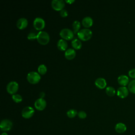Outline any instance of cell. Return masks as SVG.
Returning <instances> with one entry per match:
<instances>
[{
  "mask_svg": "<svg viewBox=\"0 0 135 135\" xmlns=\"http://www.w3.org/2000/svg\"><path fill=\"white\" fill-rule=\"evenodd\" d=\"M77 35L81 40L85 41L91 38L92 36V32L88 28H83L79 31L77 33Z\"/></svg>",
  "mask_w": 135,
  "mask_h": 135,
  "instance_id": "1",
  "label": "cell"
},
{
  "mask_svg": "<svg viewBox=\"0 0 135 135\" xmlns=\"http://www.w3.org/2000/svg\"><path fill=\"white\" fill-rule=\"evenodd\" d=\"M37 34L36 39L40 44L46 45L49 42L50 36L46 32L41 31Z\"/></svg>",
  "mask_w": 135,
  "mask_h": 135,
  "instance_id": "2",
  "label": "cell"
},
{
  "mask_svg": "<svg viewBox=\"0 0 135 135\" xmlns=\"http://www.w3.org/2000/svg\"><path fill=\"white\" fill-rule=\"evenodd\" d=\"M27 80L31 84H36L41 80V76L36 72L32 71L28 73L27 75Z\"/></svg>",
  "mask_w": 135,
  "mask_h": 135,
  "instance_id": "3",
  "label": "cell"
},
{
  "mask_svg": "<svg viewBox=\"0 0 135 135\" xmlns=\"http://www.w3.org/2000/svg\"><path fill=\"white\" fill-rule=\"evenodd\" d=\"M60 35L62 39L70 40L74 37V32L69 28H65L61 30L60 32Z\"/></svg>",
  "mask_w": 135,
  "mask_h": 135,
  "instance_id": "4",
  "label": "cell"
},
{
  "mask_svg": "<svg viewBox=\"0 0 135 135\" xmlns=\"http://www.w3.org/2000/svg\"><path fill=\"white\" fill-rule=\"evenodd\" d=\"M13 127L12 122L8 119H4L1 121L0 123V128L2 131L6 132L11 130Z\"/></svg>",
  "mask_w": 135,
  "mask_h": 135,
  "instance_id": "5",
  "label": "cell"
},
{
  "mask_svg": "<svg viewBox=\"0 0 135 135\" xmlns=\"http://www.w3.org/2000/svg\"><path fill=\"white\" fill-rule=\"evenodd\" d=\"M18 89V84L15 81H11L6 86V90L8 93L11 94H14Z\"/></svg>",
  "mask_w": 135,
  "mask_h": 135,
  "instance_id": "6",
  "label": "cell"
},
{
  "mask_svg": "<svg viewBox=\"0 0 135 135\" xmlns=\"http://www.w3.org/2000/svg\"><path fill=\"white\" fill-rule=\"evenodd\" d=\"M33 26L36 30L41 31L43 29L45 26V21L41 17H36L33 21Z\"/></svg>",
  "mask_w": 135,
  "mask_h": 135,
  "instance_id": "7",
  "label": "cell"
},
{
  "mask_svg": "<svg viewBox=\"0 0 135 135\" xmlns=\"http://www.w3.org/2000/svg\"><path fill=\"white\" fill-rule=\"evenodd\" d=\"M34 110L32 107L27 106L22 110V115L25 119H29L34 115Z\"/></svg>",
  "mask_w": 135,
  "mask_h": 135,
  "instance_id": "8",
  "label": "cell"
},
{
  "mask_svg": "<svg viewBox=\"0 0 135 135\" xmlns=\"http://www.w3.org/2000/svg\"><path fill=\"white\" fill-rule=\"evenodd\" d=\"M51 6L54 10L61 11L65 6V3L63 0H53Z\"/></svg>",
  "mask_w": 135,
  "mask_h": 135,
  "instance_id": "9",
  "label": "cell"
},
{
  "mask_svg": "<svg viewBox=\"0 0 135 135\" xmlns=\"http://www.w3.org/2000/svg\"><path fill=\"white\" fill-rule=\"evenodd\" d=\"M46 106V102L43 98H38L34 102L35 108L39 111L43 110Z\"/></svg>",
  "mask_w": 135,
  "mask_h": 135,
  "instance_id": "10",
  "label": "cell"
},
{
  "mask_svg": "<svg viewBox=\"0 0 135 135\" xmlns=\"http://www.w3.org/2000/svg\"><path fill=\"white\" fill-rule=\"evenodd\" d=\"M117 93L120 98H125L129 94V90L126 86H120L118 89Z\"/></svg>",
  "mask_w": 135,
  "mask_h": 135,
  "instance_id": "11",
  "label": "cell"
},
{
  "mask_svg": "<svg viewBox=\"0 0 135 135\" xmlns=\"http://www.w3.org/2000/svg\"><path fill=\"white\" fill-rule=\"evenodd\" d=\"M28 25L27 20L24 17L19 18L16 22V26L20 30H23L27 27Z\"/></svg>",
  "mask_w": 135,
  "mask_h": 135,
  "instance_id": "12",
  "label": "cell"
},
{
  "mask_svg": "<svg viewBox=\"0 0 135 135\" xmlns=\"http://www.w3.org/2000/svg\"><path fill=\"white\" fill-rule=\"evenodd\" d=\"M95 86L100 89H103L107 85V82L103 78H98L95 81Z\"/></svg>",
  "mask_w": 135,
  "mask_h": 135,
  "instance_id": "13",
  "label": "cell"
},
{
  "mask_svg": "<svg viewBox=\"0 0 135 135\" xmlns=\"http://www.w3.org/2000/svg\"><path fill=\"white\" fill-rule=\"evenodd\" d=\"M76 55V52L75 51L71 48L68 49L64 53V56L65 58L68 60H71L73 59Z\"/></svg>",
  "mask_w": 135,
  "mask_h": 135,
  "instance_id": "14",
  "label": "cell"
},
{
  "mask_svg": "<svg viewBox=\"0 0 135 135\" xmlns=\"http://www.w3.org/2000/svg\"><path fill=\"white\" fill-rule=\"evenodd\" d=\"M118 82L122 86H125L129 83V78L126 75H121L118 78Z\"/></svg>",
  "mask_w": 135,
  "mask_h": 135,
  "instance_id": "15",
  "label": "cell"
},
{
  "mask_svg": "<svg viewBox=\"0 0 135 135\" xmlns=\"http://www.w3.org/2000/svg\"><path fill=\"white\" fill-rule=\"evenodd\" d=\"M115 130L118 133H123L127 130V126L122 122H119L115 126Z\"/></svg>",
  "mask_w": 135,
  "mask_h": 135,
  "instance_id": "16",
  "label": "cell"
},
{
  "mask_svg": "<svg viewBox=\"0 0 135 135\" xmlns=\"http://www.w3.org/2000/svg\"><path fill=\"white\" fill-rule=\"evenodd\" d=\"M57 46L60 51H66L68 47V43L64 39H60L57 41Z\"/></svg>",
  "mask_w": 135,
  "mask_h": 135,
  "instance_id": "17",
  "label": "cell"
},
{
  "mask_svg": "<svg viewBox=\"0 0 135 135\" xmlns=\"http://www.w3.org/2000/svg\"><path fill=\"white\" fill-rule=\"evenodd\" d=\"M93 19L90 16H86L84 17L82 21V24L85 27H90L93 24Z\"/></svg>",
  "mask_w": 135,
  "mask_h": 135,
  "instance_id": "18",
  "label": "cell"
},
{
  "mask_svg": "<svg viewBox=\"0 0 135 135\" xmlns=\"http://www.w3.org/2000/svg\"><path fill=\"white\" fill-rule=\"evenodd\" d=\"M71 45L75 50H79L82 47V43L80 40L78 38H74L71 42Z\"/></svg>",
  "mask_w": 135,
  "mask_h": 135,
  "instance_id": "19",
  "label": "cell"
},
{
  "mask_svg": "<svg viewBox=\"0 0 135 135\" xmlns=\"http://www.w3.org/2000/svg\"><path fill=\"white\" fill-rule=\"evenodd\" d=\"M72 27H73L74 33V34L78 33L80 31V28L81 27L80 22L77 20L74 21L72 23Z\"/></svg>",
  "mask_w": 135,
  "mask_h": 135,
  "instance_id": "20",
  "label": "cell"
},
{
  "mask_svg": "<svg viewBox=\"0 0 135 135\" xmlns=\"http://www.w3.org/2000/svg\"><path fill=\"white\" fill-rule=\"evenodd\" d=\"M105 92L108 95H109L110 97H112L115 95V90L113 87L109 86H108L106 88Z\"/></svg>",
  "mask_w": 135,
  "mask_h": 135,
  "instance_id": "21",
  "label": "cell"
},
{
  "mask_svg": "<svg viewBox=\"0 0 135 135\" xmlns=\"http://www.w3.org/2000/svg\"><path fill=\"white\" fill-rule=\"evenodd\" d=\"M128 89L130 92L135 93V79L129 82L128 85Z\"/></svg>",
  "mask_w": 135,
  "mask_h": 135,
  "instance_id": "22",
  "label": "cell"
},
{
  "mask_svg": "<svg viewBox=\"0 0 135 135\" xmlns=\"http://www.w3.org/2000/svg\"><path fill=\"white\" fill-rule=\"evenodd\" d=\"M37 70L39 74L41 75H43L46 73L47 68L44 64H41L38 66L37 68Z\"/></svg>",
  "mask_w": 135,
  "mask_h": 135,
  "instance_id": "23",
  "label": "cell"
},
{
  "mask_svg": "<svg viewBox=\"0 0 135 135\" xmlns=\"http://www.w3.org/2000/svg\"><path fill=\"white\" fill-rule=\"evenodd\" d=\"M78 112L75 109H70L68 110L66 112V114L68 117L70 118H74L77 114H78Z\"/></svg>",
  "mask_w": 135,
  "mask_h": 135,
  "instance_id": "24",
  "label": "cell"
},
{
  "mask_svg": "<svg viewBox=\"0 0 135 135\" xmlns=\"http://www.w3.org/2000/svg\"><path fill=\"white\" fill-rule=\"evenodd\" d=\"M12 99L16 103H20L22 101V97L18 94H14L12 96Z\"/></svg>",
  "mask_w": 135,
  "mask_h": 135,
  "instance_id": "25",
  "label": "cell"
},
{
  "mask_svg": "<svg viewBox=\"0 0 135 135\" xmlns=\"http://www.w3.org/2000/svg\"><path fill=\"white\" fill-rule=\"evenodd\" d=\"M37 34L35 32H30L27 35V38L29 40H34L35 39H36L37 37Z\"/></svg>",
  "mask_w": 135,
  "mask_h": 135,
  "instance_id": "26",
  "label": "cell"
},
{
  "mask_svg": "<svg viewBox=\"0 0 135 135\" xmlns=\"http://www.w3.org/2000/svg\"><path fill=\"white\" fill-rule=\"evenodd\" d=\"M78 115L79 118L83 119H85L86 117V113L85 112L83 111H80L78 112Z\"/></svg>",
  "mask_w": 135,
  "mask_h": 135,
  "instance_id": "27",
  "label": "cell"
},
{
  "mask_svg": "<svg viewBox=\"0 0 135 135\" xmlns=\"http://www.w3.org/2000/svg\"><path fill=\"white\" fill-rule=\"evenodd\" d=\"M128 74L130 78L134 79L135 78V68L132 69L130 70H129L128 72Z\"/></svg>",
  "mask_w": 135,
  "mask_h": 135,
  "instance_id": "28",
  "label": "cell"
},
{
  "mask_svg": "<svg viewBox=\"0 0 135 135\" xmlns=\"http://www.w3.org/2000/svg\"><path fill=\"white\" fill-rule=\"evenodd\" d=\"M60 15H61L62 17H66V16H68V11H67L66 9H62L61 11H60Z\"/></svg>",
  "mask_w": 135,
  "mask_h": 135,
  "instance_id": "29",
  "label": "cell"
},
{
  "mask_svg": "<svg viewBox=\"0 0 135 135\" xmlns=\"http://www.w3.org/2000/svg\"><path fill=\"white\" fill-rule=\"evenodd\" d=\"M65 2H66V3H69V4H72V3H73L74 2V0H66L65 1Z\"/></svg>",
  "mask_w": 135,
  "mask_h": 135,
  "instance_id": "30",
  "label": "cell"
},
{
  "mask_svg": "<svg viewBox=\"0 0 135 135\" xmlns=\"http://www.w3.org/2000/svg\"><path fill=\"white\" fill-rule=\"evenodd\" d=\"M44 95H45V94H44V93L43 92H41L40 93V96L41 98H43Z\"/></svg>",
  "mask_w": 135,
  "mask_h": 135,
  "instance_id": "31",
  "label": "cell"
},
{
  "mask_svg": "<svg viewBox=\"0 0 135 135\" xmlns=\"http://www.w3.org/2000/svg\"><path fill=\"white\" fill-rule=\"evenodd\" d=\"M1 135H8V134H7L6 132H3V133H2Z\"/></svg>",
  "mask_w": 135,
  "mask_h": 135,
  "instance_id": "32",
  "label": "cell"
}]
</instances>
